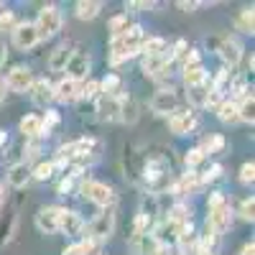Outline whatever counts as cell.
<instances>
[{
  "instance_id": "cell-1",
  "label": "cell",
  "mask_w": 255,
  "mask_h": 255,
  "mask_svg": "<svg viewBox=\"0 0 255 255\" xmlns=\"http://www.w3.org/2000/svg\"><path fill=\"white\" fill-rule=\"evenodd\" d=\"M143 41H145V33H143V26H138V23L128 26L120 36H113V41H110V64L118 67L120 61H128L130 56H135L143 46Z\"/></svg>"
},
{
  "instance_id": "cell-2",
  "label": "cell",
  "mask_w": 255,
  "mask_h": 255,
  "mask_svg": "<svg viewBox=\"0 0 255 255\" xmlns=\"http://www.w3.org/2000/svg\"><path fill=\"white\" fill-rule=\"evenodd\" d=\"M36 33L38 38H51L61 31V13L56 5H44L38 10V18H36Z\"/></svg>"
},
{
  "instance_id": "cell-3",
  "label": "cell",
  "mask_w": 255,
  "mask_h": 255,
  "mask_svg": "<svg viewBox=\"0 0 255 255\" xmlns=\"http://www.w3.org/2000/svg\"><path fill=\"white\" fill-rule=\"evenodd\" d=\"M82 194L87 197L90 202H95L97 207H110L115 202V191L102 184V181H84L82 184Z\"/></svg>"
},
{
  "instance_id": "cell-4",
  "label": "cell",
  "mask_w": 255,
  "mask_h": 255,
  "mask_svg": "<svg viewBox=\"0 0 255 255\" xmlns=\"http://www.w3.org/2000/svg\"><path fill=\"white\" fill-rule=\"evenodd\" d=\"M113 230H115V215L108 209V212H102V215H97L90 222V235L87 238H92L97 243H105V240L113 235Z\"/></svg>"
},
{
  "instance_id": "cell-5",
  "label": "cell",
  "mask_w": 255,
  "mask_h": 255,
  "mask_svg": "<svg viewBox=\"0 0 255 255\" xmlns=\"http://www.w3.org/2000/svg\"><path fill=\"white\" fill-rule=\"evenodd\" d=\"M179 110V100H176V92L171 87H163L153 95L151 100V113L153 115H168V113H176Z\"/></svg>"
},
{
  "instance_id": "cell-6",
  "label": "cell",
  "mask_w": 255,
  "mask_h": 255,
  "mask_svg": "<svg viewBox=\"0 0 255 255\" xmlns=\"http://www.w3.org/2000/svg\"><path fill=\"white\" fill-rule=\"evenodd\" d=\"M194 125H197V113L189 110V108L186 110H176V113L168 115V128H171V133H176V135L189 133Z\"/></svg>"
},
{
  "instance_id": "cell-7",
  "label": "cell",
  "mask_w": 255,
  "mask_h": 255,
  "mask_svg": "<svg viewBox=\"0 0 255 255\" xmlns=\"http://www.w3.org/2000/svg\"><path fill=\"white\" fill-rule=\"evenodd\" d=\"M59 215H61L59 207H44V209H38V215H36L38 232H44V235H54V232H59Z\"/></svg>"
},
{
  "instance_id": "cell-8",
  "label": "cell",
  "mask_w": 255,
  "mask_h": 255,
  "mask_svg": "<svg viewBox=\"0 0 255 255\" xmlns=\"http://www.w3.org/2000/svg\"><path fill=\"white\" fill-rule=\"evenodd\" d=\"M38 41H41V38H38L33 23H18V26L13 28V44H15L18 49L28 51V49H33V46L38 44Z\"/></svg>"
},
{
  "instance_id": "cell-9",
  "label": "cell",
  "mask_w": 255,
  "mask_h": 255,
  "mask_svg": "<svg viewBox=\"0 0 255 255\" xmlns=\"http://www.w3.org/2000/svg\"><path fill=\"white\" fill-rule=\"evenodd\" d=\"M31 84H33V74L28 67H13L10 74H8V87L13 92H20V95H26L31 90Z\"/></svg>"
},
{
  "instance_id": "cell-10",
  "label": "cell",
  "mask_w": 255,
  "mask_h": 255,
  "mask_svg": "<svg viewBox=\"0 0 255 255\" xmlns=\"http://www.w3.org/2000/svg\"><path fill=\"white\" fill-rule=\"evenodd\" d=\"M33 105H38V108H46V105L54 100V84L49 79H33L31 90H28Z\"/></svg>"
},
{
  "instance_id": "cell-11",
  "label": "cell",
  "mask_w": 255,
  "mask_h": 255,
  "mask_svg": "<svg viewBox=\"0 0 255 255\" xmlns=\"http://www.w3.org/2000/svg\"><path fill=\"white\" fill-rule=\"evenodd\" d=\"M230 222H232V215H230V204H222V207H215V209H209V222L207 227L212 232H227L230 230Z\"/></svg>"
},
{
  "instance_id": "cell-12",
  "label": "cell",
  "mask_w": 255,
  "mask_h": 255,
  "mask_svg": "<svg viewBox=\"0 0 255 255\" xmlns=\"http://www.w3.org/2000/svg\"><path fill=\"white\" fill-rule=\"evenodd\" d=\"M87 72H90V59H87V54H82V51H72L69 64H67V77H69V79H74V82H79V79L87 77Z\"/></svg>"
},
{
  "instance_id": "cell-13",
  "label": "cell",
  "mask_w": 255,
  "mask_h": 255,
  "mask_svg": "<svg viewBox=\"0 0 255 255\" xmlns=\"http://www.w3.org/2000/svg\"><path fill=\"white\" fill-rule=\"evenodd\" d=\"M220 56L225 59V64H230V67H238L240 59H243V46H240V41L238 38H222L220 41Z\"/></svg>"
},
{
  "instance_id": "cell-14",
  "label": "cell",
  "mask_w": 255,
  "mask_h": 255,
  "mask_svg": "<svg viewBox=\"0 0 255 255\" xmlns=\"http://www.w3.org/2000/svg\"><path fill=\"white\" fill-rule=\"evenodd\" d=\"M84 230V222L82 217L77 215V212H69V209H61L59 215V232H64V235H79V232Z\"/></svg>"
},
{
  "instance_id": "cell-15",
  "label": "cell",
  "mask_w": 255,
  "mask_h": 255,
  "mask_svg": "<svg viewBox=\"0 0 255 255\" xmlns=\"http://www.w3.org/2000/svg\"><path fill=\"white\" fill-rule=\"evenodd\" d=\"M97 113H100V120H105V123L120 120V97H100Z\"/></svg>"
},
{
  "instance_id": "cell-16",
  "label": "cell",
  "mask_w": 255,
  "mask_h": 255,
  "mask_svg": "<svg viewBox=\"0 0 255 255\" xmlns=\"http://www.w3.org/2000/svg\"><path fill=\"white\" fill-rule=\"evenodd\" d=\"M77 95H79V82H74L69 77L54 84V100H59V102H74Z\"/></svg>"
},
{
  "instance_id": "cell-17",
  "label": "cell",
  "mask_w": 255,
  "mask_h": 255,
  "mask_svg": "<svg viewBox=\"0 0 255 255\" xmlns=\"http://www.w3.org/2000/svg\"><path fill=\"white\" fill-rule=\"evenodd\" d=\"M31 179V166L28 163H15L10 166V171H8V184L13 189H23Z\"/></svg>"
},
{
  "instance_id": "cell-18",
  "label": "cell",
  "mask_w": 255,
  "mask_h": 255,
  "mask_svg": "<svg viewBox=\"0 0 255 255\" xmlns=\"http://www.w3.org/2000/svg\"><path fill=\"white\" fill-rule=\"evenodd\" d=\"M72 51H74V49H72L69 44H61V46H56V49L51 51V59H49V67H51V72H64V69H67Z\"/></svg>"
},
{
  "instance_id": "cell-19",
  "label": "cell",
  "mask_w": 255,
  "mask_h": 255,
  "mask_svg": "<svg viewBox=\"0 0 255 255\" xmlns=\"http://www.w3.org/2000/svg\"><path fill=\"white\" fill-rule=\"evenodd\" d=\"M100 10H102V5L97 3V0H79V3L74 5V15L79 20H92V18L100 15Z\"/></svg>"
},
{
  "instance_id": "cell-20",
  "label": "cell",
  "mask_w": 255,
  "mask_h": 255,
  "mask_svg": "<svg viewBox=\"0 0 255 255\" xmlns=\"http://www.w3.org/2000/svg\"><path fill=\"white\" fill-rule=\"evenodd\" d=\"M184 82H186V87L204 84L207 82V69L202 67V64H189V67H184Z\"/></svg>"
},
{
  "instance_id": "cell-21",
  "label": "cell",
  "mask_w": 255,
  "mask_h": 255,
  "mask_svg": "<svg viewBox=\"0 0 255 255\" xmlns=\"http://www.w3.org/2000/svg\"><path fill=\"white\" fill-rule=\"evenodd\" d=\"M100 90H102V97H123V82L118 74H108L100 82Z\"/></svg>"
},
{
  "instance_id": "cell-22",
  "label": "cell",
  "mask_w": 255,
  "mask_h": 255,
  "mask_svg": "<svg viewBox=\"0 0 255 255\" xmlns=\"http://www.w3.org/2000/svg\"><path fill=\"white\" fill-rule=\"evenodd\" d=\"M166 67H168V61L163 59V54H158V56H145V59H143V72H145L148 77L163 74Z\"/></svg>"
},
{
  "instance_id": "cell-23",
  "label": "cell",
  "mask_w": 255,
  "mask_h": 255,
  "mask_svg": "<svg viewBox=\"0 0 255 255\" xmlns=\"http://www.w3.org/2000/svg\"><path fill=\"white\" fill-rule=\"evenodd\" d=\"M20 133H23L26 138H38V135H44L41 118H38V115H26L23 120H20Z\"/></svg>"
},
{
  "instance_id": "cell-24",
  "label": "cell",
  "mask_w": 255,
  "mask_h": 255,
  "mask_svg": "<svg viewBox=\"0 0 255 255\" xmlns=\"http://www.w3.org/2000/svg\"><path fill=\"white\" fill-rule=\"evenodd\" d=\"M217 118L225 123V125H232V123H238V102H232V100H225L220 108H217Z\"/></svg>"
},
{
  "instance_id": "cell-25",
  "label": "cell",
  "mask_w": 255,
  "mask_h": 255,
  "mask_svg": "<svg viewBox=\"0 0 255 255\" xmlns=\"http://www.w3.org/2000/svg\"><path fill=\"white\" fill-rule=\"evenodd\" d=\"M238 118L243 123H250L253 125V120H255V100H253V95L243 97V102L238 105Z\"/></svg>"
},
{
  "instance_id": "cell-26",
  "label": "cell",
  "mask_w": 255,
  "mask_h": 255,
  "mask_svg": "<svg viewBox=\"0 0 255 255\" xmlns=\"http://www.w3.org/2000/svg\"><path fill=\"white\" fill-rule=\"evenodd\" d=\"M163 49H166V41H163L161 36L145 38V41H143V46H140V51H143L145 56H158V54H163Z\"/></svg>"
},
{
  "instance_id": "cell-27",
  "label": "cell",
  "mask_w": 255,
  "mask_h": 255,
  "mask_svg": "<svg viewBox=\"0 0 255 255\" xmlns=\"http://www.w3.org/2000/svg\"><path fill=\"white\" fill-rule=\"evenodd\" d=\"M253 26H255V15H253V8H243L240 15L235 18V28L243 31V33H253Z\"/></svg>"
},
{
  "instance_id": "cell-28",
  "label": "cell",
  "mask_w": 255,
  "mask_h": 255,
  "mask_svg": "<svg viewBox=\"0 0 255 255\" xmlns=\"http://www.w3.org/2000/svg\"><path fill=\"white\" fill-rule=\"evenodd\" d=\"M194 186H199V174L189 171V174H184V176H181V181L174 186V191H176V194H186V191H191Z\"/></svg>"
},
{
  "instance_id": "cell-29",
  "label": "cell",
  "mask_w": 255,
  "mask_h": 255,
  "mask_svg": "<svg viewBox=\"0 0 255 255\" xmlns=\"http://www.w3.org/2000/svg\"><path fill=\"white\" fill-rule=\"evenodd\" d=\"M207 95H209V84L204 82V84H197V87H189V100L194 102V105H199V108H204L207 105Z\"/></svg>"
},
{
  "instance_id": "cell-30",
  "label": "cell",
  "mask_w": 255,
  "mask_h": 255,
  "mask_svg": "<svg viewBox=\"0 0 255 255\" xmlns=\"http://www.w3.org/2000/svg\"><path fill=\"white\" fill-rule=\"evenodd\" d=\"M54 168H56V163H38L36 168H31V176L38 181H46V179H51Z\"/></svg>"
},
{
  "instance_id": "cell-31",
  "label": "cell",
  "mask_w": 255,
  "mask_h": 255,
  "mask_svg": "<svg viewBox=\"0 0 255 255\" xmlns=\"http://www.w3.org/2000/svg\"><path fill=\"white\" fill-rule=\"evenodd\" d=\"M222 148H225V138H222V135H212V138L204 140L202 151H204V153H217V151H222Z\"/></svg>"
},
{
  "instance_id": "cell-32",
  "label": "cell",
  "mask_w": 255,
  "mask_h": 255,
  "mask_svg": "<svg viewBox=\"0 0 255 255\" xmlns=\"http://www.w3.org/2000/svg\"><path fill=\"white\" fill-rule=\"evenodd\" d=\"M97 92H100V82L90 79L87 84H82V87H79V95H77V100H79V97H82V100H92Z\"/></svg>"
},
{
  "instance_id": "cell-33",
  "label": "cell",
  "mask_w": 255,
  "mask_h": 255,
  "mask_svg": "<svg viewBox=\"0 0 255 255\" xmlns=\"http://www.w3.org/2000/svg\"><path fill=\"white\" fill-rule=\"evenodd\" d=\"M204 158H207V153L202 151V148H191V151L186 153V158H184V161H186V166H189V168H197Z\"/></svg>"
},
{
  "instance_id": "cell-34",
  "label": "cell",
  "mask_w": 255,
  "mask_h": 255,
  "mask_svg": "<svg viewBox=\"0 0 255 255\" xmlns=\"http://www.w3.org/2000/svg\"><path fill=\"white\" fill-rule=\"evenodd\" d=\"M18 23H15V15L13 10H0V31H13Z\"/></svg>"
},
{
  "instance_id": "cell-35",
  "label": "cell",
  "mask_w": 255,
  "mask_h": 255,
  "mask_svg": "<svg viewBox=\"0 0 255 255\" xmlns=\"http://www.w3.org/2000/svg\"><path fill=\"white\" fill-rule=\"evenodd\" d=\"M253 179H255V163L253 161H245L240 166V181L243 184H253Z\"/></svg>"
},
{
  "instance_id": "cell-36",
  "label": "cell",
  "mask_w": 255,
  "mask_h": 255,
  "mask_svg": "<svg viewBox=\"0 0 255 255\" xmlns=\"http://www.w3.org/2000/svg\"><path fill=\"white\" fill-rule=\"evenodd\" d=\"M125 28H128V15H115V18L110 20V31H113V36H120Z\"/></svg>"
},
{
  "instance_id": "cell-37",
  "label": "cell",
  "mask_w": 255,
  "mask_h": 255,
  "mask_svg": "<svg viewBox=\"0 0 255 255\" xmlns=\"http://www.w3.org/2000/svg\"><path fill=\"white\" fill-rule=\"evenodd\" d=\"M253 212H255V202H253V197L250 199H243V204H240V217L243 220H248V222H253Z\"/></svg>"
},
{
  "instance_id": "cell-38",
  "label": "cell",
  "mask_w": 255,
  "mask_h": 255,
  "mask_svg": "<svg viewBox=\"0 0 255 255\" xmlns=\"http://www.w3.org/2000/svg\"><path fill=\"white\" fill-rule=\"evenodd\" d=\"M220 174H222V166H220V163H215V166H212L204 176H199V184H204V181H215V179H220Z\"/></svg>"
},
{
  "instance_id": "cell-39",
  "label": "cell",
  "mask_w": 255,
  "mask_h": 255,
  "mask_svg": "<svg viewBox=\"0 0 255 255\" xmlns=\"http://www.w3.org/2000/svg\"><path fill=\"white\" fill-rule=\"evenodd\" d=\"M56 123H59V115L49 110V113H46V118H44V120H41V128H44V130L49 133V130H51V128L56 125Z\"/></svg>"
},
{
  "instance_id": "cell-40",
  "label": "cell",
  "mask_w": 255,
  "mask_h": 255,
  "mask_svg": "<svg viewBox=\"0 0 255 255\" xmlns=\"http://www.w3.org/2000/svg\"><path fill=\"white\" fill-rule=\"evenodd\" d=\"M222 204H227L225 194H222V191H215V194L209 197V209H215V207H222Z\"/></svg>"
},
{
  "instance_id": "cell-41",
  "label": "cell",
  "mask_w": 255,
  "mask_h": 255,
  "mask_svg": "<svg viewBox=\"0 0 255 255\" xmlns=\"http://www.w3.org/2000/svg\"><path fill=\"white\" fill-rule=\"evenodd\" d=\"M202 3H197V0H191V3H186V0H179V3H176V8L179 10H184V13H191V10H197Z\"/></svg>"
},
{
  "instance_id": "cell-42",
  "label": "cell",
  "mask_w": 255,
  "mask_h": 255,
  "mask_svg": "<svg viewBox=\"0 0 255 255\" xmlns=\"http://www.w3.org/2000/svg\"><path fill=\"white\" fill-rule=\"evenodd\" d=\"M61 255H84V248H82V243H74V245H69V248H64Z\"/></svg>"
},
{
  "instance_id": "cell-43",
  "label": "cell",
  "mask_w": 255,
  "mask_h": 255,
  "mask_svg": "<svg viewBox=\"0 0 255 255\" xmlns=\"http://www.w3.org/2000/svg\"><path fill=\"white\" fill-rule=\"evenodd\" d=\"M72 186H74V179H72V176L64 179V181L59 184V194H67V191H72Z\"/></svg>"
},
{
  "instance_id": "cell-44",
  "label": "cell",
  "mask_w": 255,
  "mask_h": 255,
  "mask_svg": "<svg viewBox=\"0 0 255 255\" xmlns=\"http://www.w3.org/2000/svg\"><path fill=\"white\" fill-rule=\"evenodd\" d=\"M5 145H8V133L0 130V161H3V153H5Z\"/></svg>"
},
{
  "instance_id": "cell-45",
  "label": "cell",
  "mask_w": 255,
  "mask_h": 255,
  "mask_svg": "<svg viewBox=\"0 0 255 255\" xmlns=\"http://www.w3.org/2000/svg\"><path fill=\"white\" fill-rule=\"evenodd\" d=\"M238 255H255V245H253V240L250 243H245L243 248H240V253Z\"/></svg>"
},
{
  "instance_id": "cell-46",
  "label": "cell",
  "mask_w": 255,
  "mask_h": 255,
  "mask_svg": "<svg viewBox=\"0 0 255 255\" xmlns=\"http://www.w3.org/2000/svg\"><path fill=\"white\" fill-rule=\"evenodd\" d=\"M128 8H153V3H128Z\"/></svg>"
},
{
  "instance_id": "cell-47",
  "label": "cell",
  "mask_w": 255,
  "mask_h": 255,
  "mask_svg": "<svg viewBox=\"0 0 255 255\" xmlns=\"http://www.w3.org/2000/svg\"><path fill=\"white\" fill-rule=\"evenodd\" d=\"M3 102H5V82L0 79V105H3Z\"/></svg>"
},
{
  "instance_id": "cell-48",
  "label": "cell",
  "mask_w": 255,
  "mask_h": 255,
  "mask_svg": "<svg viewBox=\"0 0 255 255\" xmlns=\"http://www.w3.org/2000/svg\"><path fill=\"white\" fill-rule=\"evenodd\" d=\"M194 255H212V250H202V248H197V253Z\"/></svg>"
},
{
  "instance_id": "cell-49",
  "label": "cell",
  "mask_w": 255,
  "mask_h": 255,
  "mask_svg": "<svg viewBox=\"0 0 255 255\" xmlns=\"http://www.w3.org/2000/svg\"><path fill=\"white\" fill-rule=\"evenodd\" d=\"M3 61H5V49L0 46V64H3Z\"/></svg>"
},
{
  "instance_id": "cell-50",
  "label": "cell",
  "mask_w": 255,
  "mask_h": 255,
  "mask_svg": "<svg viewBox=\"0 0 255 255\" xmlns=\"http://www.w3.org/2000/svg\"><path fill=\"white\" fill-rule=\"evenodd\" d=\"M0 199H3V184H0Z\"/></svg>"
}]
</instances>
